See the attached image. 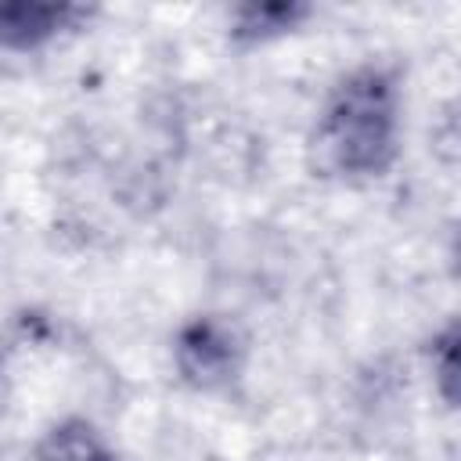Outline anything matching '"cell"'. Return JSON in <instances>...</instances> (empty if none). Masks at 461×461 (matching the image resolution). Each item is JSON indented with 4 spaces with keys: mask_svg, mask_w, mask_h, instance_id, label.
Masks as SVG:
<instances>
[{
    "mask_svg": "<svg viewBox=\"0 0 461 461\" xmlns=\"http://www.w3.org/2000/svg\"><path fill=\"white\" fill-rule=\"evenodd\" d=\"M396 86L382 68L349 72L328 97L317 122V155L346 176H378L396 158Z\"/></svg>",
    "mask_w": 461,
    "mask_h": 461,
    "instance_id": "cell-1",
    "label": "cell"
},
{
    "mask_svg": "<svg viewBox=\"0 0 461 461\" xmlns=\"http://www.w3.org/2000/svg\"><path fill=\"white\" fill-rule=\"evenodd\" d=\"M176 371L187 385L194 389H220L238 378L241 360H245V339L238 328L216 313L194 317L180 328L176 346H173Z\"/></svg>",
    "mask_w": 461,
    "mask_h": 461,
    "instance_id": "cell-2",
    "label": "cell"
},
{
    "mask_svg": "<svg viewBox=\"0 0 461 461\" xmlns=\"http://www.w3.org/2000/svg\"><path fill=\"white\" fill-rule=\"evenodd\" d=\"M86 11L68 4H0V47L32 50L54 40L61 29H72Z\"/></svg>",
    "mask_w": 461,
    "mask_h": 461,
    "instance_id": "cell-3",
    "label": "cell"
},
{
    "mask_svg": "<svg viewBox=\"0 0 461 461\" xmlns=\"http://www.w3.org/2000/svg\"><path fill=\"white\" fill-rule=\"evenodd\" d=\"M32 461H112V450L86 418H65L43 432Z\"/></svg>",
    "mask_w": 461,
    "mask_h": 461,
    "instance_id": "cell-4",
    "label": "cell"
},
{
    "mask_svg": "<svg viewBox=\"0 0 461 461\" xmlns=\"http://www.w3.org/2000/svg\"><path fill=\"white\" fill-rule=\"evenodd\" d=\"M310 7L303 4H245L234 11V36L238 40H270L295 29Z\"/></svg>",
    "mask_w": 461,
    "mask_h": 461,
    "instance_id": "cell-5",
    "label": "cell"
},
{
    "mask_svg": "<svg viewBox=\"0 0 461 461\" xmlns=\"http://www.w3.org/2000/svg\"><path fill=\"white\" fill-rule=\"evenodd\" d=\"M454 342H457V335H454V324L443 331V339H436V346H432V375L439 378V389H443V396L447 400H454Z\"/></svg>",
    "mask_w": 461,
    "mask_h": 461,
    "instance_id": "cell-6",
    "label": "cell"
}]
</instances>
